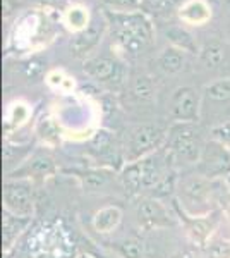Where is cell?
Returning <instances> with one entry per match:
<instances>
[{
	"mask_svg": "<svg viewBox=\"0 0 230 258\" xmlns=\"http://www.w3.org/2000/svg\"><path fill=\"white\" fill-rule=\"evenodd\" d=\"M108 23L114 26V38L119 48L127 55L136 57L151 45L153 24L148 14L136 12H108Z\"/></svg>",
	"mask_w": 230,
	"mask_h": 258,
	"instance_id": "6da1fadb",
	"label": "cell"
},
{
	"mask_svg": "<svg viewBox=\"0 0 230 258\" xmlns=\"http://www.w3.org/2000/svg\"><path fill=\"white\" fill-rule=\"evenodd\" d=\"M169 159L170 153L167 152L165 147H162L143 159L127 162L120 170V182L124 189L132 195H137L141 191L151 193L170 172Z\"/></svg>",
	"mask_w": 230,
	"mask_h": 258,
	"instance_id": "7a4b0ae2",
	"label": "cell"
},
{
	"mask_svg": "<svg viewBox=\"0 0 230 258\" xmlns=\"http://www.w3.org/2000/svg\"><path fill=\"white\" fill-rule=\"evenodd\" d=\"M206 141L198 122H175L169 129L165 150L174 159L186 164H198Z\"/></svg>",
	"mask_w": 230,
	"mask_h": 258,
	"instance_id": "3957f363",
	"label": "cell"
},
{
	"mask_svg": "<svg viewBox=\"0 0 230 258\" xmlns=\"http://www.w3.org/2000/svg\"><path fill=\"white\" fill-rule=\"evenodd\" d=\"M167 135H169V129L155 122H144L134 126L129 131L124 147L125 164L143 159V157L165 147Z\"/></svg>",
	"mask_w": 230,
	"mask_h": 258,
	"instance_id": "277c9868",
	"label": "cell"
},
{
	"mask_svg": "<svg viewBox=\"0 0 230 258\" xmlns=\"http://www.w3.org/2000/svg\"><path fill=\"white\" fill-rule=\"evenodd\" d=\"M177 209L191 217H203L211 212V181L199 174L191 176L179 184Z\"/></svg>",
	"mask_w": 230,
	"mask_h": 258,
	"instance_id": "5b68a950",
	"label": "cell"
},
{
	"mask_svg": "<svg viewBox=\"0 0 230 258\" xmlns=\"http://www.w3.org/2000/svg\"><path fill=\"white\" fill-rule=\"evenodd\" d=\"M4 210L18 217L31 219L35 214V197H33V182L28 177L7 179L4 182Z\"/></svg>",
	"mask_w": 230,
	"mask_h": 258,
	"instance_id": "8992f818",
	"label": "cell"
},
{
	"mask_svg": "<svg viewBox=\"0 0 230 258\" xmlns=\"http://www.w3.org/2000/svg\"><path fill=\"white\" fill-rule=\"evenodd\" d=\"M196 170L199 176L210 179H227L230 176V148L216 140L206 141Z\"/></svg>",
	"mask_w": 230,
	"mask_h": 258,
	"instance_id": "52a82bcc",
	"label": "cell"
},
{
	"mask_svg": "<svg viewBox=\"0 0 230 258\" xmlns=\"http://www.w3.org/2000/svg\"><path fill=\"white\" fill-rule=\"evenodd\" d=\"M201 95L192 86H181L170 97V115L175 122H198L201 117Z\"/></svg>",
	"mask_w": 230,
	"mask_h": 258,
	"instance_id": "ba28073f",
	"label": "cell"
},
{
	"mask_svg": "<svg viewBox=\"0 0 230 258\" xmlns=\"http://www.w3.org/2000/svg\"><path fill=\"white\" fill-rule=\"evenodd\" d=\"M136 217L137 222L146 229H163L174 226V219L162 200L143 197L136 205Z\"/></svg>",
	"mask_w": 230,
	"mask_h": 258,
	"instance_id": "9c48e42d",
	"label": "cell"
},
{
	"mask_svg": "<svg viewBox=\"0 0 230 258\" xmlns=\"http://www.w3.org/2000/svg\"><path fill=\"white\" fill-rule=\"evenodd\" d=\"M85 73L91 80L102 85H119L124 78V68L119 60L112 57H91L85 62Z\"/></svg>",
	"mask_w": 230,
	"mask_h": 258,
	"instance_id": "30bf717a",
	"label": "cell"
},
{
	"mask_svg": "<svg viewBox=\"0 0 230 258\" xmlns=\"http://www.w3.org/2000/svg\"><path fill=\"white\" fill-rule=\"evenodd\" d=\"M105 24H100L96 21H91V24L86 30L76 33L70 40V53L78 59H85L88 53H91L102 41Z\"/></svg>",
	"mask_w": 230,
	"mask_h": 258,
	"instance_id": "8fae6325",
	"label": "cell"
},
{
	"mask_svg": "<svg viewBox=\"0 0 230 258\" xmlns=\"http://www.w3.org/2000/svg\"><path fill=\"white\" fill-rule=\"evenodd\" d=\"M179 19L191 26H203L211 19V7L206 0H187L179 9Z\"/></svg>",
	"mask_w": 230,
	"mask_h": 258,
	"instance_id": "7c38bea8",
	"label": "cell"
},
{
	"mask_svg": "<svg viewBox=\"0 0 230 258\" xmlns=\"http://www.w3.org/2000/svg\"><path fill=\"white\" fill-rule=\"evenodd\" d=\"M31 219L18 217L12 215L9 212L4 210V219H2V243H4V251H11V248L16 244V241L29 226Z\"/></svg>",
	"mask_w": 230,
	"mask_h": 258,
	"instance_id": "4fadbf2b",
	"label": "cell"
},
{
	"mask_svg": "<svg viewBox=\"0 0 230 258\" xmlns=\"http://www.w3.org/2000/svg\"><path fill=\"white\" fill-rule=\"evenodd\" d=\"M120 220H122V210L115 205L100 209L93 217V227L100 234H110L119 227Z\"/></svg>",
	"mask_w": 230,
	"mask_h": 258,
	"instance_id": "5bb4252c",
	"label": "cell"
},
{
	"mask_svg": "<svg viewBox=\"0 0 230 258\" xmlns=\"http://www.w3.org/2000/svg\"><path fill=\"white\" fill-rule=\"evenodd\" d=\"M179 215H182V217L187 219V234H189L192 239L199 241V243L210 241L211 231H213V227H215L213 219H210V215H203V217H191V215H186L181 210H179Z\"/></svg>",
	"mask_w": 230,
	"mask_h": 258,
	"instance_id": "9a60e30c",
	"label": "cell"
},
{
	"mask_svg": "<svg viewBox=\"0 0 230 258\" xmlns=\"http://www.w3.org/2000/svg\"><path fill=\"white\" fill-rule=\"evenodd\" d=\"M225 57H227V48H225V45L218 40L208 41V43H204L201 50H199L201 64L208 69L220 68L225 62Z\"/></svg>",
	"mask_w": 230,
	"mask_h": 258,
	"instance_id": "2e32d148",
	"label": "cell"
},
{
	"mask_svg": "<svg viewBox=\"0 0 230 258\" xmlns=\"http://www.w3.org/2000/svg\"><path fill=\"white\" fill-rule=\"evenodd\" d=\"M55 172V160L47 152H38L26 162V176L29 177H48Z\"/></svg>",
	"mask_w": 230,
	"mask_h": 258,
	"instance_id": "e0dca14e",
	"label": "cell"
},
{
	"mask_svg": "<svg viewBox=\"0 0 230 258\" xmlns=\"http://www.w3.org/2000/svg\"><path fill=\"white\" fill-rule=\"evenodd\" d=\"M184 64H186V53H184V50L174 47V45L172 47H167L158 55V66L167 74L181 73L184 69Z\"/></svg>",
	"mask_w": 230,
	"mask_h": 258,
	"instance_id": "ac0fdd59",
	"label": "cell"
},
{
	"mask_svg": "<svg viewBox=\"0 0 230 258\" xmlns=\"http://www.w3.org/2000/svg\"><path fill=\"white\" fill-rule=\"evenodd\" d=\"M64 24L76 35V33L86 30L91 24L90 12H88L85 6L74 4V6H70L69 9L64 12Z\"/></svg>",
	"mask_w": 230,
	"mask_h": 258,
	"instance_id": "d6986e66",
	"label": "cell"
},
{
	"mask_svg": "<svg viewBox=\"0 0 230 258\" xmlns=\"http://www.w3.org/2000/svg\"><path fill=\"white\" fill-rule=\"evenodd\" d=\"M204 102L211 103H228L230 102V78L218 80L204 88Z\"/></svg>",
	"mask_w": 230,
	"mask_h": 258,
	"instance_id": "ffe728a7",
	"label": "cell"
},
{
	"mask_svg": "<svg viewBox=\"0 0 230 258\" xmlns=\"http://www.w3.org/2000/svg\"><path fill=\"white\" fill-rule=\"evenodd\" d=\"M36 135L40 136L41 141L47 145H55L60 141V131H58V124L55 122V119L43 115L38 124H36Z\"/></svg>",
	"mask_w": 230,
	"mask_h": 258,
	"instance_id": "44dd1931",
	"label": "cell"
},
{
	"mask_svg": "<svg viewBox=\"0 0 230 258\" xmlns=\"http://www.w3.org/2000/svg\"><path fill=\"white\" fill-rule=\"evenodd\" d=\"M29 115H31V112H29V107L26 103H23V102L12 103L9 107V110H7V115H6V129L11 131V129L21 127L23 124L28 122Z\"/></svg>",
	"mask_w": 230,
	"mask_h": 258,
	"instance_id": "7402d4cb",
	"label": "cell"
},
{
	"mask_svg": "<svg viewBox=\"0 0 230 258\" xmlns=\"http://www.w3.org/2000/svg\"><path fill=\"white\" fill-rule=\"evenodd\" d=\"M167 36L172 40L174 47L184 50V52H198V47L194 45V38L182 28H170L167 31Z\"/></svg>",
	"mask_w": 230,
	"mask_h": 258,
	"instance_id": "603a6c76",
	"label": "cell"
},
{
	"mask_svg": "<svg viewBox=\"0 0 230 258\" xmlns=\"http://www.w3.org/2000/svg\"><path fill=\"white\" fill-rule=\"evenodd\" d=\"M117 253L120 255V258H143L144 246L139 239L125 238L117 243Z\"/></svg>",
	"mask_w": 230,
	"mask_h": 258,
	"instance_id": "cb8c5ba5",
	"label": "cell"
},
{
	"mask_svg": "<svg viewBox=\"0 0 230 258\" xmlns=\"http://www.w3.org/2000/svg\"><path fill=\"white\" fill-rule=\"evenodd\" d=\"M108 176H110V170L91 169V170H86V172H83L81 179H83V184H85V188L88 191H95V189L102 188V186L105 184Z\"/></svg>",
	"mask_w": 230,
	"mask_h": 258,
	"instance_id": "d4e9b609",
	"label": "cell"
},
{
	"mask_svg": "<svg viewBox=\"0 0 230 258\" xmlns=\"http://www.w3.org/2000/svg\"><path fill=\"white\" fill-rule=\"evenodd\" d=\"M206 258H230V241L218 238L206 243Z\"/></svg>",
	"mask_w": 230,
	"mask_h": 258,
	"instance_id": "484cf974",
	"label": "cell"
},
{
	"mask_svg": "<svg viewBox=\"0 0 230 258\" xmlns=\"http://www.w3.org/2000/svg\"><path fill=\"white\" fill-rule=\"evenodd\" d=\"M132 93H134V97L139 100H151L153 93H155V86H153L151 78H148V76L136 78L134 83H132Z\"/></svg>",
	"mask_w": 230,
	"mask_h": 258,
	"instance_id": "4316f807",
	"label": "cell"
},
{
	"mask_svg": "<svg viewBox=\"0 0 230 258\" xmlns=\"http://www.w3.org/2000/svg\"><path fill=\"white\" fill-rule=\"evenodd\" d=\"M105 4L114 12H136L144 7V0H105Z\"/></svg>",
	"mask_w": 230,
	"mask_h": 258,
	"instance_id": "83f0119b",
	"label": "cell"
},
{
	"mask_svg": "<svg viewBox=\"0 0 230 258\" xmlns=\"http://www.w3.org/2000/svg\"><path fill=\"white\" fill-rule=\"evenodd\" d=\"M211 140L220 141V143H223L225 147L230 148V119L216 124V126L211 129Z\"/></svg>",
	"mask_w": 230,
	"mask_h": 258,
	"instance_id": "f1b7e54d",
	"label": "cell"
},
{
	"mask_svg": "<svg viewBox=\"0 0 230 258\" xmlns=\"http://www.w3.org/2000/svg\"><path fill=\"white\" fill-rule=\"evenodd\" d=\"M47 81H48L50 86H53V88H58V90H62V91H67V90L72 88V81H70L67 76H64L60 71H53V73H50L48 78H47Z\"/></svg>",
	"mask_w": 230,
	"mask_h": 258,
	"instance_id": "f546056e",
	"label": "cell"
},
{
	"mask_svg": "<svg viewBox=\"0 0 230 258\" xmlns=\"http://www.w3.org/2000/svg\"><path fill=\"white\" fill-rule=\"evenodd\" d=\"M19 6H21L19 0H2V14H4V18H6V19L11 18V16L18 11Z\"/></svg>",
	"mask_w": 230,
	"mask_h": 258,
	"instance_id": "4dcf8cb0",
	"label": "cell"
},
{
	"mask_svg": "<svg viewBox=\"0 0 230 258\" xmlns=\"http://www.w3.org/2000/svg\"><path fill=\"white\" fill-rule=\"evenodd\" d=\"M76 258H95L93 255H90V253H85V251H83V253H78V256Z\"/></svg>",
	"mask_w": 230,
	"mask_h": 258,
	"instance_id": "1f68e13d",
	"label": "cell"
},
{
	"mask_svg": "<svg viewBox=\"0 0 230 258\" xmlns=\"http://www.w3.org/2000/svg\"><path fill=\"white\" fill-rule=\"evenodd\" d=\"M225 184H227V188H228V191H230V176L225 179Z\"/></svg>",
	"mask_w": 230,
	"mask_h": 258,
	"instance_id": "d6a6232c",
	"label": "cell"
},
{
	"mask_svg": "<svg viewBox=\"0 0 230 258\" xmlns=\"http://www.w3.org/2000/svg\"><path fill=\"white\" fill-rule=\"evenodd\" d=\"M175 258H189L187 255H181V256H175Z\"/></svg>",
	"mask_w": 230,
	"mask_h": 258,
	"instance_id": "836d02e7",
	"label": "cell"
}]
</instances>
